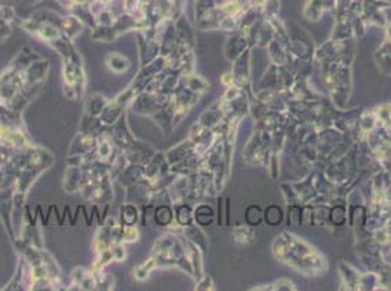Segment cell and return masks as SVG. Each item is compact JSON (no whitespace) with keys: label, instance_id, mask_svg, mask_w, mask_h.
<instances>
[{"label":"cell","instance_id":"1","mask_svg":"<svg viewBox=\"0 0 391 291\" xmlns=\"http://www.w3.org/2000/svg\"><path fill=\"white\" fill-rule=\"evenodd\" d=\"M63 82L66 95L71 99H78L85 91V72L79 53L76 50L63 59Z\"/></svg>","mask_w":391,"mask_h":291},{"label":"cell","instance_id":"2","mask_svg":"<svg viewBox=\"0 0 391 291\" xmlns=\"http://www.w3.org/2000/svg\"><path fill=\"white\" fill-rule=\"evenodd\" d=\"M123 153L129 163L143 165V166L155 155V151L150 150L149 144L138 142L136 139L123 150Z\"/></svg>","mask_w":391,"mask_h":291},{"label":"cell","instance_id":"3","mask_svg":"<svg viewBox=\"0 0 391 291\" xmlns=\"http://www.w3.org/2000/svg\"><path fill=\"white\" fill-rule=\"evenodd\" d=\"M111 134H113L114 143L117 144V147L120 149V150H125L134 140V137L131 135V133H130V130L127 127V121H126V115L125 114L117 119V123H114Z\"/></svg>","mask_w":391,"mask_h":291},{"label":"cell","instance_id":"4","mask_svg":"<svg viewBox=\"0 0 391 291\" xmlns=\"http://www.w3.org/2000/svg\"><path fill=\"white\" fill-rule=\"evenodd\" d=\"M85 179V170L80 166H69L64 174V181H63V188L66 193L75 194L79 193L82 184Z\"/></svg>","mask_w":391,"mask_h":291},{"label":"cell","instance_id":"5","mask_svg":"<svg viewBox=\"0 0 391 291\" xmlns=\"http://www.w3.org/2000/svg\"><path fill=\"white\" fill-rule=\"evenodd\" d=\"M95 147H97V137L79 133L76 135V139L73 140L72 146H71L69 156H73V155H90L91 151H95Z\"/></svg>","mask_w":391,"mask_h":291},{"label":"cell","instance_id":"6","mask_svg":"<svg viewBox=\"0 0 391 291\" xmlns=\"http://www.w3.org/2000/svg\"><path fill=\"white\" fill-rule=\"evenodd\" d=\"M73 284L78 285L79 290H95L97 288V277L94 271H88L83 268H76L72 272Z\"/></svg>","mask_w":391,"mask_h":291},{"label":"cell","instance_id":"7","mask_svg":"<svg viewBox=\"0 0 391 291\" xmlns=\"http://www.w3.org/2000/svg\"><path fill=\"white\" fill-rule=\"evenodd\" d=\"M117 179L122 182L123 186H129L131 184L139 182V181L145 179V166L130 163V166L126 167L123 172L117 177Z\"/></svg>","mask_w":391,"mask_h":291},{"label":"cell","instance_id":"8","mask_svg":"<svg viewBox=\"0 0 391 291\" xmlns=\"http://www.w3.org/2000/svg\"><path fill=\"white\" fill-rule=\"evenodd\" d=\"M108 105V100L99 94H94L87 98L85 100V115L90 117H98L103 114L104 108Z\"/></svg>","mask_w":391,"mask_h":291},{"label":"cell","instance_id":"9","mask_svg":"<svg viewBox=\"0 0 391 291\" xmlns=\"http://www.w3.org/2000/svg\"><path fill=\"white\" fill-rule=\"evenodd\" d=\"M106 131L104 128V124L103 121L98 117H90V115H83V119H82V124H80V130L79 133H83V134H88V135H92V137H98L103 134Z\"/></svg>","mask_w":391,"mask_h":291},{"label":"cell","instance_id":"10","mask_svg":"<svg viewBox=\"0 0 391 291\" xmlns=\"http://www.w3.org/2000/svg\"><path fill=\"white\" fill-rule=\"evenodd\" d=\"M139 207L136 204L127 202L123 204L120 209V225L122 226H136L139 221Z\"/></svg>","mask_w":391,"mask_h":291},{"label":"cell","instance_id":"11","mask_svg":"<svg viewBox=\"0 0 391 291\" xmlns=\"http://www.w3.org/2000/svg\"><path fill=\"white\" fill-rule=\"evenodd\" d=\"M106 63H107L110 70H113L114 73H125L126 70H129V68H130L129 59H126L120 54H117V53H110L106 57Z\"/></svg>","mask_w":391,"mask_h":291},{"label":"cell","instance_id":"12","mask_svg":"<svg viewBox=\"0 0 391 291\" xmlns=\"http://www.w3.org/2000/svg\"><path fill=\"white\" fill-rule=\"evenodd\" d=\"M174 216H173V210L168 207V205H161V207L157 209L155 211V221H157V225L162 226V227H166L171 225V221H173Z\"/></svg>","mask_w":391,"mask_h":291},{"label":"cell","instance_id":"13","mask_svg":"<svg viewBox=\"0 0 391 291\" xmlns=\"http://www.w3.org/2000/svg\"><path fill=\"white\" fill-rule=\"evenodd\" d=\"M118 36V32L115 28H97V31L92 33V38L97 41H103V43H111L115 37Z\"/></svg>","mask_w":391,"mask_h":291},{"label":"cell","instance_id":"14","mask_svg":"<svg viewBox=\"0 0 391 291\" xmlns=\"http://www.w3.org/2000/svg\"><path fill=\"white\" fill-rule=\"evenodd\" d=\"M139 239V230L136 226H123L122 242H136Z\"/></svg>","mask_w":391,"mask_h":291},{"label":"cell","instance_id":"15","mask_svg":"<svg viewBox=\"0 0 391 291\" xmlns=\"http://www.w3.org/2000/svg\"><path fill=\"white\" fill-rule=\"evenodd\" d=\"M111 251H113V258H114V261L122 262V261L126 260L127 253H126V249H125V246H123V242L113 244V245H111Z\"/></svg>","mask_w":391,"mask_h":291},{"label":"cell","instance_id":"16","mask_svg":"<svg viewBox=\"0 0 391 291\" xmlns=\"http://www.w3.org/2000/svg\"><path fill=\"white\" fill-rule=\"evenodd\" d=\"M177 220L180 221L181 225H189L190 221H192V217H190V209L187 207H178L177 209Z\"/></svg>","mask_w":391,"mask_h":291},{"label":"cell","instance_id":"17","mask_svg":"<svg viewBox=\"0 0 391 291\" xmlns=\"http://www.w3.org/2000/svg\"><path fill=\"white\" fill-rule=\"evenodd\" d=\"M10 33V28L8 27H0V43H2Z\"/></svg>","mask_w":391,"mask_h":291},{"label":"cell","instance_id":"18","mask_svg":"<svg viewBox=\"0 0 391 291\" xmlns=\"http://www.w3.org/2000/svg\"><path fill=\"white\" fill-rule=\"evenodd\" d=\"M2 172H3V169H2V166H0V175H2Z\"/></svg>","mask_w":391,"mask_h":291}]
</instances>
